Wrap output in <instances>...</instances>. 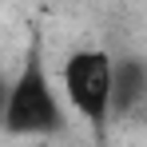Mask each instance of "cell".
I'll use <instances>...</instances> for the list:
<instances>
[{"mask_svg":"<svg viewBox=\"0 0 147 147\" xmlns=\"http://www.w3.org/2000/svg\"><path fill=\"white\" fill-rule=\"evenodd\" d=\"M36 147H52V143H36Z\"/></svg>","mask_w":147,"mask_h":147,"instance_id":"cell-4","label":"cell"},{"mask_svg":"<svg viewBox=\"0 0 147 147\" xmlns=\"http://www.w3.org/2000/svg\"><path fill=\"white\" fill-rule=\"evenodd\" d=\"M0 123L8 135H36L40 143L48 135H64L68 131V115L64 103L56 96L40 56V36H32V48L24 56V68L12 80V88H4V107H0Z\"/></svg>","mask_w":147,"mask_h":147,"instance_id":"cell-1","label":"cell"},{"mask_svg":"<svg viewBox=\"0 0 147 147\" xmlns=\"http://www.w3.org/2000/svg\"><path fill=\"white\" fill-rule=\"evenodd\" d=\"M64 96L84 119L92 123L96 139H107L111 123V56L99 48H80L64 64Z\"/></svg>","mask_w":147,"mask_h":147,"instance_id":"cell-2","label":"cell"},{"mask_svg":"<svg viewBox=\"0 0 147 147\" xmlns=\"http://www.w3.org/2000/svg\"><path fill=\"white\" fill-rule=\"evenodd\" d=\"M147 96V68L139 56H123L111 64V115L127 119L139 111V103Z\"/></svg>","mask_w":147,"mask_h":147,"instance_id":"cell-3","label":"cell"}]
</instances>
